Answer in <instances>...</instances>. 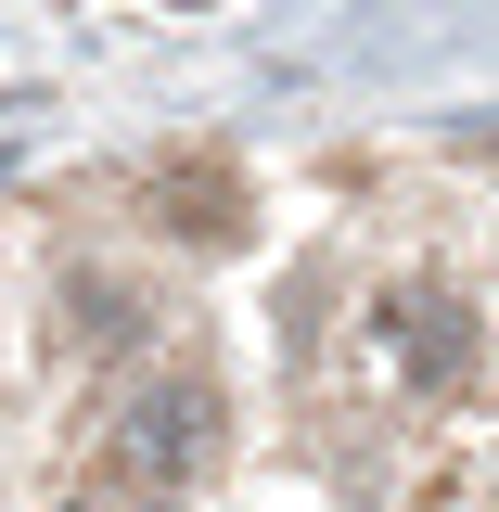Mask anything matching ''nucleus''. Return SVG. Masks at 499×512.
<instances>
[{
	"mask_svg": "<svg viewBox=\"0 0 499 512\" xmlns=\"http://www.w3.org/2000/svg\"><path fill=\"white\" fill-rule=\"evenodd\" d=\"M218 448H231V410H218V384H205V372H154V384H128V410H116V461H128V487H192Z\"/></svg>",
	"mask_w": 499,
	"mask_h": 512,
	"instance_id": "1",
	"label": "nucleus"
},
{
	"mask_svg": "<svg viewBox=\"0 0 499 512\" xmlns=\"http://www.w3.org/2000/svg\"><path fill=\"white\" fill-rule=\"evenodd\" d=\"M154 231L231 256V244H244V180H231V167H167V180H154Z\"/></svg>",
	"mask_w": 499,
	"mask_h": 512,
	"instance_id": "3",
	"label": "nucleus"
},
{
	"mask_svg": "<svg viewBox=\"0 0 499 512\" xmlns=\"http://www.w3.org/2000/svg\"><path fill=\"white\" fill-rule=\"evenodd\" d=\"M77 346H116V333H141V295L128 282H103V269H77V320H64Z\"/></svg>",
	"mask_w": 499,
	"mask_h": 512,
	"instance_id": "4",
	"label": "nucleus"
},
{
	"mask_svg": "<svg viewBox=\"0 0 499 512\" xmlns=\"http://www.w3.org/2000/svg\"><path fill=\"white\" fill-rule=\"evenodd\" d=\"M372 333H384V372L410 384V397H461V384H474V359H487L474 308H461V295H436V282L384 295V308H372Z\"/></svg>",
	"mask_w": 499,
	"mask_h": 512,
	"instance_id": "2",
	"label": "nucleus"
}]
</instances>
